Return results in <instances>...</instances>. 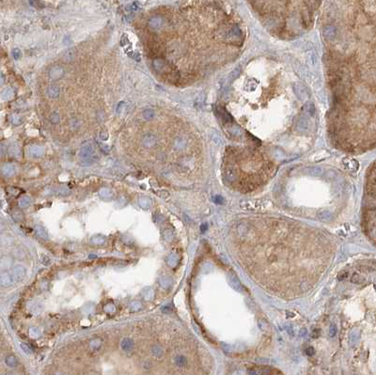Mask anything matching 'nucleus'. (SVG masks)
<instances>
[{
	"label": "nucleus",
	"instance_id": "obj_1",
	"mask_svg": "<svg viewBox=\"0 0 376 375\" xmlns=\"http://www.w3.org/2000/svg\"><path fill=\"white\" fill-rule=\"evenodd\" d=\"M79 157L80 161L84 165H90L98 160V155L96 154L95 149L91 144H86L82 147Z\"/></svg>",
	"mask_w": 376,
	"mask_h": 375
},
{
	"label": "nucleus",
	"instance_id": "obj_2",
	"mask_svg": "<svg viewBox=\"0 0 376 375\" xmlns=\"http://www.w3.org/2000/svg\"><path fill=\"white\" fill-rule=\"evenodd\" d=\"M11 275H12V277H13L14 281H16V282H20V281H22L26 277L27 270L22 265H15L13 267V269H12Z\"/></svg>",
	"mask_w": 376,
	"mask_h": 375
},
{
	"label": "nucleus",
	"instance_id": "obj_3",
	"mask_svg": "<svg viewBox=\"0 0 376 375\" xmlns=\"http://www.w3.org/2000/svg\"><path fill=\"white\" fill-rule=\"evenodd\" d=\"M121 348L124 353H131L135 349V342L132 339L125 337V339H123L121 342Z\"/></svg>",
	"mask_w": 376,
	"mask_h": 375
},
{
	"label": "nucleus",
	"instance_id": "obj_4",
	"mask_svg": "<svg viewBox=\"0 0 376 375\" xmlns=\"http://www.w3.org/2000/svg\"><path fill=\"white\" fill-rule=\"evenodd\" d=\"M13 281H14V279L12 277V275L9 274L8 272L3 271L1 274H0V284H1L2 287L6 288V287L11 286L12 283H13Z\"/></svg>",
	"mask_w": 376,
	"mask_h": 375
},
{
	"label": "nucleus",
	"instance_id": "obj_5",
	"mask_svg": "<svg viewBox=\"0 0 376 375\" xmlns=\"http://www.w3.org/2000/svg\"><path fill=\"white\" fill-rule=\"evenodd\" d=\"M12 263H13L12 258H10L9 256H4L1 258V259H0V268H1L2 271L9 270L10 268H11Z\"/></svg>",
	"mask_w": 376,
	"mask_h": 375
},
{
	"label": "nucleus",
	"instance_id": "obj_6",
	"mask_svg": "<svg viewBox=\"0 0 376 375\" xmlns=\"http://www.w3.org/2000/svg\"><path fill=\"white\" fill-rule=\"evenodd\" d=\"M166 261V264H167L169 267L175 268V267L179 264L180 258H179V256H178L177 254L171 253V254H169V255L167 256Z\"/></svg>",
	"mask_w": 376,
	"mask_h": 375
},
{
	"label": "nucleus",
	"instance_id": "obj_7",
	"mask_svg": "<svg viewBox=\"0 0 376 375\" xmlns=\"http://www.w3.org/2000/svg\"><path fill=\"white\" fill-rule=\"evenodd\" d=\"M173 281L171 279V277H169L167 275H163L159 278V285L161 286V288L167 290L172 286Z\"/></svg>",
	"mask_w": 376,
	"mask_h": 375
},
{
	"label": "nucleus",
	"instance_id": "obj_8",
	"mask_svg": "<svg viewBox=\"0 0 376 375\" xmlns=\"http://www.w3.org/2000/svg\"><path fill=\"white\" fill-rule=\"evenodd\" d=\"M149 25L150 27L153 28V29H158L159 27L162 26V25H163V20H162L161 17L154 16V17L150 18V19H149Z\"/></svg>",
	"mask_w": 376,
	"mask_h": 375
},
{
	"label": "nucleus",
	"instance_id": "obj_9",
	"mask_svg": "<svg viewBox=\"0 0 376 375\" xmlns=\"http://www.w3.org/2000/svg\"><path fill=\"white\" fill-rule=\"evenodd\" d=\"M43 153H44L43 149L42 147H39V146H33V147H31L29 149V154L32 157H36V158L37 157H41V156L43 155Z\"/></svg>",
	"mask_w": 376,
	"mask_h": 375
},
{
	"label": "nucleus",
	"instance_id": "obj_10",
	"mask_svg": "<svg viewBox=\"0 0 376 375\" xmlns=\"http://www.w3.org/2000/svg\"><path fill=\"white\" fill-rule=\"evenodd\" d=\"M5 362H6L7 366L10 367V368H16V367L18 366V364H19L17 357H16L15 355H13V354H9V355H7L6 358H5Z\"/></svg>",
	"mask_w": 376,
	"mask_h": 375
},
{
	"label": "nucleus",
	"instance_id": "obj_11",
	"mask_svg": "<svg viewBox=\"0 0 376 375\" xmlns=\"http://www.w3.org/2000/svg\"><path fill=\"white\" fill-rule=\"evenodd\" d=\"M63 75V70L60 67H55L50 71V77L53 80H58Z\"/></svg>",
	"mask_w": 376,
	"mask_h": 375
},
{
	"label": "nucleus",
	"instance_id": "obj_12",
	"mask_svg": "<svg viewBox=\"0 0 376 375\" xmlns=\"http://www.w3.org/2000/svg\"><path fill=\"white\" fill-rule=\"evenodd\" d=\"M2 173L6 177H10L15 173V168L10 164H6L2 166Z\"/></svg>",
	"mask_w": 376,
	"mask_h": 375
},
{
	"label": "nucleus",
	"instance_id": "obj_13",
	"mask_svg": "<svg viewBox=\"0 0 376 375\" xmlns=\"http://www.w3.org/2000/svg\"><path fill=\"white\" fill-rule=\"evenodd\" d=\"M174 361H175V364L177 365V367H179V368H185L188 364V359L182 354L177 355Z\"/></svg>",
	"mask_w": 376,
	"mask_h": 375
},
{
	"label": "nucleus",
	"instance_id": "obj_14",
	"mask_svg": "<svg viewBox=\"0 0 376 375\" xmlns=\"http://www.w3.org/2000/svg\"><path fill=\"white\" fill-rule=\"evenodd\" d=\"M35 230H36V234L39 236L40 238L43 239V240H47L48 239V234L47 231L45 230V229L41 226V225H36L35 226Z\"/></svg>",
	"mask_w": 376,
	"mask_h": 375
},
{
	"label": "nucleus",
	"instance_id": "obj_15",
	"mask_svg": "<svg viewBox=\"0 0 376 375\" xmlns=\"http://www.w3.org/2000/svg\"><path fill=\"white\" fill-rule=\"evenodd\" d=\"M105 237L102 234H96V235H93L90 238V242L93 243V245H103V243H105Z\"/></svg>",
	"mask_w": 376,
	"mask_h": 375
},
{
	"label": "nucleus",
	"instance_id": "obj_16",
	"mask_svg": "<svg viewBox=\"0 0 376 375\" xmlns=\"http://www.w3.org/2000/svg\"><path fill=\"white\" fill-rule=\"evenodd\" d=\"M102 344H103V341H102L100 339H93V340H91L90 342H89V349H90L92 352L98 351V350L101 348Z\"/></svg>",
	"mask_w": 376,
	"mask_h": 375
},
{
	"label": "nucleus",
	"instance_id": "obj_17",
	"mask_svg": "<svg viewBox=\"0 0 376 375\" xmlns=\"http://www.w3.org/2000/svg\"><path fill=\"white\" fill-rule=\"evenodd\" d=\"M150 351H152L153 355L154 356V357H156V358L162 357L163 354H164V349H163L161 346H159V345H154V346H153L152 349H150Z\"/></svg>",
	"mask_w": 376,
	"mask_h": 375
},
{
	"label": "nucleus",
	"instance_id": "obj_18",
	"mask_svg": "<svg viewBox=\"0 0 376 375\" xmlns=\"http://www.w3.org/2000/svg\"><path fill=\"white\" fill-rule=\"evenodd\" d=\"M139 205H140V207L142 209L148 210V209L150 208V206H152V200H150L149 198L143 197V198H141L139 199Z\"/></svg>",
	"mask_w": 376,
	"mask_h": 375
},
{
	"label": "nucleus",
	"instance_id": "obj_19",
	"mask_svg": "<svg viewBox=\"0 0 376 375\" xmlns=\"http://www.w3.org/2000/svg\"><path fill=\"white\" fill-rule=\"evenodd\" d=\"M153 295H154L153 291V289H150V288L145 289L143 291V292H142V296H143V298L146 300V301H150V300L153 298Z\"/></svg>",
	"mask_w": 376,
	"mask_h": 375
},
{
	"label": "nucleus",
	"instance_id": "obj_20",
	"mask_svg": "<svg viewBox=\"0 0 376 375\" xmlns=\"http://www.w3.org/2000/svg\"><path fill=\"white\" fill-rule=\"evenodd\" d=\"M29 336L32 337V339H39V337L42 336V332L39 328L37 327H31L29 329Z\"/></svg>",
	"mask_w": 376,
	"mask_h": 375
},
{
	"label": "nucleus",
	"instance_id": "obj_21",
	"mask_svg": "<svg viewBox=\"0 0 376 375\" xmlns=\"http://www.w3.org/2000/svg\"><path fill=\"white\" fill-rule=\"evenodd\" d=\"M30 205V198L28 197H23L19 200V206L21 208H27Z\"/></svg>",
	"mask_w": 376,
	"mask_h": 375
},
{
	"label": "nucleus",
	"instance_id": "obj_22",
	"mask_svg": "<svg viewBox=\"0 0 376 375\" xmlns=\"http://www.w3.org/2000/svg\"><path fill=\"white\" fill-rule=\"evenodd\" d=\"M59 88H56V87H51V88H49V89H48V95L50 96V97H58L59 96Z\"/></svg>",
	"mask_w": 376,
	"mask_h": 375
},
{
	"label": "nucleus",
	"instance_id": "obj_23",
	"mask_svg": "<svg viewBox=\"0 0 376 375\" xmlns=\"http://www.w3.org/2000/svg\"><path fill=\"white\" fill-rule=\"evenodd\" d=\"M100 195H101V197H102L103 198L109 199V198H111V197H112V192H111V190H109L108 188H103V189L100 191Z\"/></svg>",
	"mask_w": 376,
	"mask_h": 375
},
{
	"label": "nucleus",
	"instance_id": "obj_24",
	"mask_svg": "<svg viewBox=\"0 0 376 375\" xmlns=\"http://www.w3.org/2000/svg\"><path fill=\"white\" fill-rule=\"evenodd\" d=\"M173 237H174V234H173V231H172L171 230H165V232H164V238H165V240H166L167 243H170V242L173 240Z\"/></svg>",
	"mask_w": 376,
	"mask_h": 375
},
{
	"label": "nucleus",
	"instance_id": "obj_25",
	"mask_svg": "<svg viewBox=\"0 0 376 375\" xmlns=\"http://www.w3.org/2000/svg\"><path fill=\"white\" fill-rule=\"evenodd\" d=\"M155 114H154V111L152 109H147L143 112V117L146 120H153L154 118Z\"/></svg>",
	"mask_w": 376,
	"mask_h": 375
},
{
	"label": "nucleus",
	"instance_id": "obj_26",
	"mask_svg": "<svg viewBox=\"0 0 376 375\" xmlns=\"http://www.w3.org/2000/svg\"><path fill=\"white\" fill-rule=\"evenodd\" d=\"M20 346H21V349L23 350V352H24L25 353H27V355H30V354L33 353V350L30 348V346H29L28 344L23 342V343L20 344Z\"/></svg>",
	"mask_w": 376,
	"mask_h": 375
},
{
	"label": "nucleus",
	"instance_id": "obj_27",
	"mask_svg": "<svg viewBox=\"0 0 376 375\" xmlns=\"http://www.w3.org/2000/svg\"><path fill=\"white\" fill-rule=\"evenodd\" d=\"M318 216H319V218L321 219V220H328L329 218H331V214H330L329 212L324 211V212H322V213H320Z\"/></svg>",
	"mask_w": 376,
	"mask_h": 375
},
{
	"label": "nucleus",
	"instance_id": "obj_28",
	"mask_svg": "<svg viewBox=\"0 0 376 375\" xmlns=\"http://www.w3.org/2000/svg\"><path fill=\"white\" fill-rule=\"evenodd\" d=\"M115 310H116V307L113 304H107L104 307V311L106 313H113V312H115Z\"/></svg>",
	"mask_w": 376,
	"mask_h": 375
},
{
	"label": "nucleus",
	"instance_id": "obj_29",
	"mask_svg": "<svg viewBox=\"0 0 376 375\" xmlns=\"http://www.w3.org/2000/svg\"><path fill=\"white\" fill-rule=\"evenodd\" d=\"M131 308L134 310H139L140 308H142V304L139 301H134L131 304Z\"/></svg>",
	"mask_w": 376,
	"mask_h": 375
},
{
	"label": "nucleus",
	"instance_id": "obj_30",
	"mask_svg": "<svg viewBox=\"0 0 376 375\" xmlns=\"http://www.w3.org/2000/svg\"><path fill=\"white\" fill-rule=\"evenodd\" d=\"M337 326H336V324H332L331 326H330V331H329V335H330V336L331 337H333V336H336V334H337Z\"/></svg>",
	"mask_w": 376,
	"mask_h": 375
},
{
	"label": "nucleus",
	"instance_id": "obj_31",
	"mask_svg": "<svg viewBox=\"0 0 376 375\" xmlns=\"http://www.w3.org/2000/svg\"><path fill=\"white\" fill-rule=\"evenodd\" d=\"M12 55H13V57H14V59H19L21 57V51L19 50V49H14L13 51H12Z\"/></svg>",
	"mask_w": 376,
	"mask_h": 375
},
{
	"label": "nucleus",
	"instance_id": "obj_32",
	"mask_svg": "<svg viewBox=\"0 0 376 375\" xmlns=\"http://www.w3.org/2000/svg\"><path fill=\"white\" fill-rule=\"evenodd\" d=\"M162 311L164 313H167L169 311H171V306L170 305H166V306L162 307Z\"/></svg>",
	"mask_w": 376,
	"mask_h": 375
},
{
	"label": "nucleus",
	"instance_id": "obj_33",
	"mask_svg": "<svg viewBox=\"0 0 376 375\" xmlns=\"http://www.w3.org/2000/svg\"><path fill=\"white\" fill-rule=\"evenodd\" d=\"M352 282H354V283H358L359 282V276H358V275H356V274H354L353 276H352Z\"/></svg>",
	"mask_w": 376,
	"mask_h": 375
},
{
	"label": "nucleus",
	"instance_id": "obj_34",
	"mask_svg": "<svg viewBox=\"0 0 376 375\" xmlns=\"http://www.w3.org/2000/svg\"><path fill=\"white\" fill-rule=\"evenodd\" d=\"M214 201H215V203H217V204H222V203H223V198L220 197V196H216V197L214 198Z\"/></svg>",
	"mask_w": 376,
	"mask_h": 375
},
{
	"label": "nucleus",
	"instance_id": "obj_35",
	"mask_svg": "<svg viewBox=\"0 0 376 375\" xmlns=\"http://www.w3.org/2000/svg\"><path fill=\"white\" fill-rule=\"evenodd\" d=\"M306 353H307L309 355H312V354L314 353V349H313L312 347H309V348H307Z\"/></svg>",
	"mask_w": 376,
	"mask_h": 375
},
{
	"label": "nucleus",
	"instance_id": "obj_36",
	"mask_svg": "<svg viewBox=\"0 0 376 375\" xmlns=\"http://www.w3.org/2000/svg\"><path fill=\"white\" fill-rule=\"evenodd\" d=\"M207 229H208V226H207V224H202V225H201L200 230H201L202 232H205V231L207 230Z\"/></svg>",
	"mask_w": 376,
	"mask_h": 375
},
{
	"label": "nucleus",
	"instance_id": "obj_37",
	"mask_svg": "<svg viewBox=\"0 0 376 375\" xmlns=\"http://www.w3.org/2000/svg\"><path fill=\"white\" fill-rule=\"evenodd\" d=\"M319 330H317V329H315L314 331H313V337H317L318 336H319V332H318Z\"/></svg>",
	"mask_w": 376,
	"mask_h": 375
},
{
	"label": "nucleus",
	"instance_id": "obj_38",
	"mask_svg": "<svg viewBox=\"0 0 376 375\" xmlns=\"http://www.w3.org/2000/svg\"><path fill=\"white\" fill-rule=\"evenodd\" d=\"M375 290H376V285H375Z\"/></svg>",
	"mask_w": 376,
	"mask_h": 375
}]
</instances>
